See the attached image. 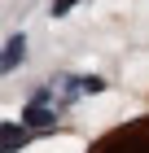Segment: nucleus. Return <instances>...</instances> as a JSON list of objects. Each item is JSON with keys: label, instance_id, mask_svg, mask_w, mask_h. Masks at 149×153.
<instances>
[{"label": "nucleus", "instance_id": "nucleus-1", "mask_svg": "<svg viewBox=\"0 0 149 153\" xmlns=\"http://www.w3.org/2000/svg\"><path fill=\"white\" fill-rule=\"evenodd\" d=\"M97 153H149V118L110 131V136L97 144Z\"/></svg>", "mask_w": 149, "mask_h": 153}, {"label": "nucleus", "instance_id": "nucleus-2", "mask_svg": "<svg viewBox=\"0 0 149 153\" xmlns=\"http://www.w3.org/2000/svg\"><path fill=\"white\" fill-rule=\"evenodd\" d=\"M61 105H66V101H57V88H40V92L31 96V105L22 109V123L26 127H53Z\"/></svg>", "mask_w": 149, "mask_h": 153}, {"label": "nucleus", "instance_id": "nucleus-3", "mask_svg": "<svg viewBox=\"0 0 149 153\" xmlns=\"http://www.w3.org/2000/svg\"><path fill=\"white\" fill-rule=\"evenodd\" d=\"M18 61H26V35H9V39H4L0 70H4V74H9V70H18Z\"/></svg>", "mask_w": 149, "mask_h": 153}, {"label": "nucleus", "instance_id": "nucleus-4", "mask_svg": "<svg viewBox=\"0 0 149 153\" xmlns=\"http://www.w3.org/2000/svg\"><path fill=\"white\" fill-rule=\"evenodd\" d=\"M22 144H31V131L26 127H18V123H4V127H0V149L4 153H18Z\"/></svg>", "mask_w": 149, "mask_h": 153}, {"label": "nucleus", "instance_id": "nucleus-5", "mask_svg": "<svg viewBox=\"0 0 149 153\" xmlns=\"http://www.w3.org/2000/svg\"><path fill=\"white\" fill-rule=\"evenodd\" d=\"M75 4H79V0H53V18H66Z\"/></svg>", "mask_w": 149, "mask_h": 153}]
</instances>
